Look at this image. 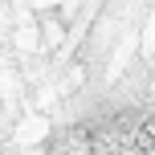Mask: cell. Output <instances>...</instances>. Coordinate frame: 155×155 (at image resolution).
Here are the masks:
<instances>
[{
    "mask_svg": "<svg viewBox=\"0 0 155 155\" xmlns=\"http://www.w3.org/2000/svg\"><path fill=\"white\" fill-rule=\"evenodd\" d=\"M45 155H94V131L90 123H78V127H65L49 139Z\"/></svg>",
    "mask_w": 155,
    "mask_h": 155,
    "instance_id": "cell-1",
    "label": "cell"
}]
</instances>
